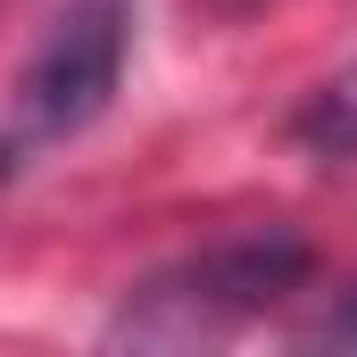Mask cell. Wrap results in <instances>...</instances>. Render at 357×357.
<instances>
[{
    "instance_id": "cell-1",
    "label": "cell",
    "mask_w": 357,
    "mask_h": 357,
    "mask_svg": "<svg viewBox=\"0 0 357 357\" xmlns=\"http://www.w3.org/2000/svg\"><path fill=\"white\" fill-rule=\"evenodd\" d=\"M307 241L299 233H233V241H208L175 266H158L150 282L125 291V307L108 316V341H133V349H191V341H225L241 333L250 316H266L282 291L307 282Z\"/></svg>"
},
{
    "instance_id": "cell-5",
    "label": "cell",
    "mask_w": 357,
    "mask_h": 357,
    "mask_svg": "<svg viewBox=\"0 0 357 357\" xmlns=\"http://www.w3.org/2000/svg\"><path fill=\"white\" fill-rule=\"evenodd\" d=\"M8 175H17V142H0V191H8Z\"/></svg>"
},
{
    "instance_id": "cell-4",
    "label": "cell",
    "mask_w": 357,
    "mask_h": 357,
    "mask_svg": "<svg viewBox=\"0 0 357 357\" xmlns=\"http://www.w3.org/2000/svg\"><path fill=\"white\" fill-rule=\"evenodd\" d=\"M316 341H341V349H357V299H349V307H333V316L316 324Z\"/></svg>"
},
{
    "instance_id": "cell-2",
    "label": "cell",
    "mask_w": 357,
    "mask_h": 357,
    "mask_svg": "<svg viewBox=\"0 0 357 357\" xmlns=\"http://www.w3.org/2000/svg\"><path fill=\"white\" fill-rule=\"evenodd\" d=\"M125 50H133V8L125 0H67L42 33V50L17 75V116L33 142H67L108 116V100L125 84Z\"/></svg>"
},
{
    "instance_id": "cell-3",
    "label": "cell",
    "mask_w": 357,
    "mask_h": 357,
    "mask_svg": "<svg viewBox=\"0 0 357 357\" xmlns=\"http://www.w3.org/2000/svg\"><path fill=\"white\" fill-rule=\"evenodd\" d=\"M291 142H299L307 158H324V167L357 158V59L341 67V75H324V84L299 100V116H291Z\"/></svg>"
}]
</instances>
